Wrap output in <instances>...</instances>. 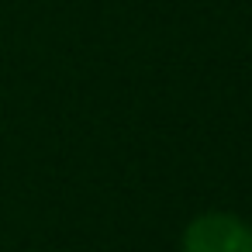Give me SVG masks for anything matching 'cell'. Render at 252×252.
I'll list each match as a JSON object with an SVG mask.
<instances>
[{
  "label": "cell",
  "mask_w": 252,
  "mask_h": 252,
  "mask_svg": "<svg viewBox=\"0 0 252 252\" xmlns=\"http://www.w3.org/2000/svg\"><path fill=\"white\" fill-rule=\"evenodd\" d=\"M183 252H252V228L235 214H200L183 231Z\"/></svg>",
  "instance_id": "obj_1"
}]
</instances>
